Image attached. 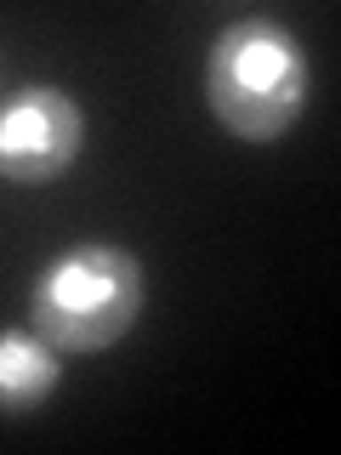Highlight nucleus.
I'll list each match as a JSON object with an SVG mask.
<instances>
[{
    "mask_svg": "<svg viewBox=\"0 0 341 455\" xmlns=\"http://www.w3.org/2000/svg\"><path fill=\"white\" fill-rule=\"evenodd\" d=\"M85 148V114L63 85H18L0 103V177L12 188H46Z\"/></svg>",
    "mask_w": 341,
    "mask_h": 455,
    "instance_id": "nucleus-3",
    "label": "nucleus"
},
{
    "mask_svg": "<svg viewBox=\"0 0 341 455\" xmlns=\"http://www.w3.org/2000/svg\"><path fill=\"white\" fill-rule=\"evenodd\" d=\"M63 381V347H52L35 324L0 331V416H28Z\"/></svg>",
    "mask_w": 341,
    "mask_h": 455,
    "instance_id": "nucleus-4",
    "label": "nucleus"
},
{
    "mask_svg": "<svg viewBox=\"0 0 341 455\" xmlns=\"http://www.w3.org/2000/svg\"><path fill=\"white\" fill-rule=\"evenodd\" d=\"M307 97L313 57L290 23L267 18V12H245L210 35L205 103L227 137L250 142V148L290 137V125L307 114Z\"/></svg>",
    "mask_w": 341,
    "mask_h": 455,
    "instance_id": "nucleus-1",
    "label": "nucleus"
},
{
    "mask_svg": "<svg viewBox=\"0 0 341 455\" xmlns=\"http://www.w3.org/2000/svg\"><path fill=\"white\" fill-rule=\"evenodd\" d=\"M148 307L142 256L114 239H80L40 267L28 291V324L63 353H103L137 331Z\"/></svg>",
    "mask_w": 341,
    "mask_h": 455,
    "instance_id": "nucleus-2",
    "label": "nucleus"
}]
</instances>
